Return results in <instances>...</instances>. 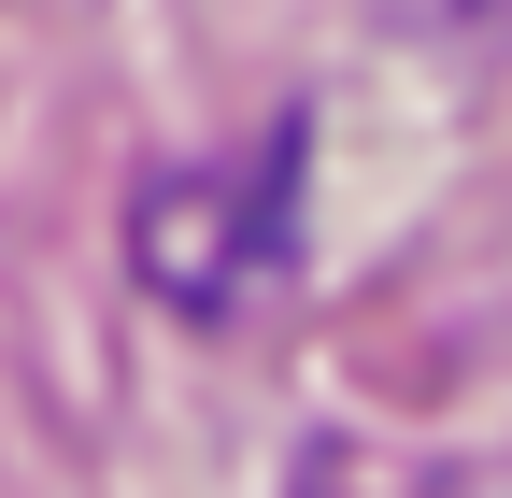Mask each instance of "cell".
Instances as JSON below:
<instances>
[{
    "instance_id": "obj_1",
    "label": "cell",
    "mask_w": 512,
    "mask_h": 498,
    "mask_svg": "<svg viewBox=\"0 0 512 498\" xmlns=\"http://www.w3.org/2000/svg\"><path fill=\"white\" fill-rule=\"evenodd\" d=\"M285 157H299V143H285ZM285 157H256L242 185L171 171L157 200H143V271H157V299H185V314H228V299L271 271V242H285Z\"/></svg>"
}]
</instances>
